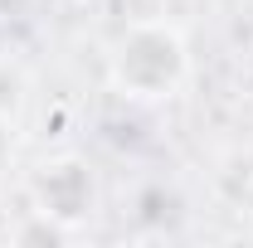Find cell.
I'll return each mask as SVG.
<instances>
[{
	"instance_id": "obj_3",
	"label": "cell",
	"mask_w": 253,
	"mask_h": 248,
	"mask_svg": "<svg viewBox=\"0 0 253 248\" xmlns=\"http://www.w3.org/2000/svg\"><path fill=\"white\" fill-rule=\"evenodd\" d=\"M30 107V68L20 59H0V131H15Z\"/></svg>"
},
{
	"instance_id": "obj_4",
	"label": "cell",
	"mask_w": 253,
	"mask_h": 248,
	"mask_svg": "<svg viewBox=\"0 0 253 248\" xmlns=\"http://www.w3.org/2000/svg\"><path fill=\"white\" fill-rule=\"evenodd\" d=\"M20 5H25V0H0V15H15Z\"/></svg>"
},
{
	"instance_id": "obj_2",
	"label": "cell",
	"mask_w": 253,
	"mask_h": 248,
	"mask_svg": "<svg viewBox=\"0 0 253 248\" xmlns=\"http://www.w3.org/2000/svg\"><path fill=\"white\" fill-rule=\"evenodd\" d=\"M30 209L44 214L49 224H59L68 234H78L83 224H93L102 209V185H97L93 165L83 156H49L30 170Z\"/></svg>"
},
{
	"instance_id": "obj_1",
	"label": "cell",
	"mask_w": 253,
	"mask_h": 248,
	"mask_svg": "<svg viewBox=\"0 0 253 248\" xmlns=\"http://www.w3.org/2000/svg\"><path fill=\"white\" fill-rule=\"evenodd\" d=\"M102 73L117 97L151 107V102H170L190 88L195 54L175 20L146 15V20H131L126 30H117V39L102 54Z\"/></svg>"
}]
</instances>
